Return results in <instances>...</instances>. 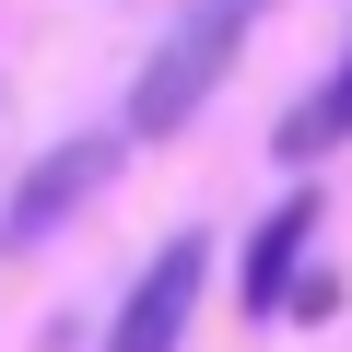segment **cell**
<instances>
[{"mask_svg": "<svg viewBox=\"0 0 352 352\" xmlns=\"http://www.w3.org/2000/svg\"><path fill=\"white\" fill-rule=\"evenodd\" d=\"M200 282H212V235H164V247L141 258V282L118 294V317H106V352H188Z\"/></svg>", "mask_w": 352, "mask_h": 352, "instance_id": "obj_2", "label": "cell"}, {"mask_svg": "<svg viewBox=\"0 0 352 352\" xmlns=\"http://www.w3.org/2000/svg\"><path fill=\"white\" fill-rule=\"evenodd\" d=\"M305 247H317V188H294V200H270V223L247 235V270H235V294H247V317H282V294H294V270H305Z\"/></svg>", "mask_w": 352, "mask_h": 352, "instance_id": "obj_4", "label": "cell"}, {"mask_svg": "<svg viewBox=\"0 0 352 352\" xmlns=\"http://www.w3.org/2000/svg\"><path fill=\"white\" fill-rule=\"evenodd\" d=\"M247 24H258V0H200V12H176V24H164V47H153V59H141V82H129V141L188 129V118L223 94V71H235Z\"/></svg>", "mask_w": 352, "mask_h": 352, "instance_id": "obj_1", "label": "cell"}, {"mask_svg": "<svg viewBox=\"0 0 352 352\" xmlns=\"http://www.w3.org/2000/svg\"><path fill=\"white\" fill-rule=\"evenodd\" d=\"M340 141H352V47H340V71H329V82L270 129V153H282V164H329Z\"/></svg>", "mask_w": 352, "mask_h": 352, "instance_id": "obj_5", "label": "cell"}, {"mask_svg": "<svg viewBox=\"0 0 352 352\" xmlns=\"http://www.w3.org/2000/svg\"><path fill=\"white\" fill-rule=\"evenodd\" d=\"M106 176H118V129H82V141H59L36 176H24V188H12V212H0V235H12V247H36V235H59L94 188H106Z\"/></svg>", "mask_w": 352, "mask_h": 352, "instance_id": "obj_3", "label": "cell"}]
</instances>
